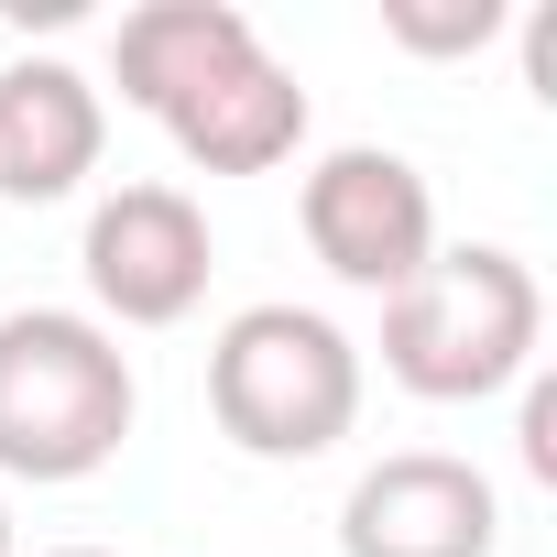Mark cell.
<instances>
[{
    "mask_svg": "<svg viewBox=\"0 0 557 557\" xmlns=\"http://www.w3.org/2000/svg\"><path fill=\"white\" fill-rule=\"evenodd\" d=\"M88 296H99V329L121 339V329H175V318H197V296H208V208L186 197V186H110L99 208H88Z\"/></svg>",
    "mask_w": 557,
    "mask_h": 557,
    "instance_id": "obj_6",
    "label": "cell"
},
{
    "mask_svg": "<svg viewBox=\"0 0 557 557\" xmlns=\"http://www.w3.org/2000/svg\"><path fill=\"white\" fill-rule=\"evenodd\" d=\"M110 77L197 175H273L307 143V88L262 55L240 0H143L110 34Z\"/></svg>",
    "mask_w": 557,
    "mask_h": 557,
    "instance_id": "obj_1",
    "label": "cell"
},
{
    "mask_svg": "<svg viewBox=\"0 0 557 557\" xmlns=\"http://www.w3.org/2000/svg\"><path fill=\"white\" fill-rule=\"evenodd\" d=\"M132 416H143L132 350L88 307L0 318V481H88L121 459Z\"/></svg>",
    "mask_w": 557,
    "mask_h": 557,
    "instance_id": "obj_3",
    "label": "cell"
},
{
    "mask_svg": "<svg viewBox=\"0 0 557 557\" xmlns=\"http://www.w3.org/2000/svg\"><path fill=\"white\" fill-rule=\"evenodd\" d=\"M208 416L251 459H329L361 426V339L318 307H240L208 339Z\"/></svg>",
    "mask_w": 557,
    "mask_h": 557,
    "instance_id": "obj_4",
    "label": "cell"
},
{
    "mask_svg": "<svg viewBox=\"0 0 557 557\" xmlns=\"http://www.w3.org/2000/svg\"><path fill=\"white\" fill-rule=\"evenodd\" d=\"M503 492L448 448H394L339 503V557H492Z\"/></svg>",
    "mask_w": 557,
    "mask_h": 557,
    "instance_id": "obj_7",
    "label": "cell"
},
{
    "mask_svg": "<svg viewBox=\"0 0 557 557\" xmlns=\"http://www.w3.org/2000/svg\"><path fill=\"white\" fill-rule=\"evenodd\" d=\"M0 557H12V503H0Z\"/></svg>",
    "mask_w": 557,
    "mask_h": 557,
    "instance_id": "obj_12",
    "label": "cell"
},
{
    "mask_svg": "<svg viewBox=\"0 0 557 557\" xmlns=\"http://www.w3.org/2000/svg\"><path fill=\"white\" fill-rule=\"evenodd\" d=\"M296 219H307V251L339 273L350 296H405L437 262V197H426V175L394 143L318 153L307 186H296Z\"/></svg>",
    "mask_w": 557,
    "mask_h": 557,
    "instance_id": "obj_5",
    "label": "cell"
},
{
    "mask_svg": "<svg viewBox=\"0 0 557 557\" xmlns=\"http://www.w3.org/2000/svg\"><path fill=\"white\" fill-rule=\"evenodd\" d=\"M45 557H121V546H45Z\"/></svg>",
    "mask_w": 557,
    "mask_h": 557,
    "instance_id": "obj_11",
    "label": "cell"
},
{
    "mask_svg": "<svg viewBox=\"0 0 557 557\" xmlns=\"http://www.w3.org/2000/svg\"><path fill=\"white\" fill-rule=\"evenodd\" d=\"M383 34L405 55H481L503 34V0H383Z\"/></svg>",
    "mask_w": 557,
    "mask_h": 557,
    "instance_id": "obj_9",
    "label": "cell"
},
{
    "mask_svg": "<svg viewBox=\"0 0 557 557\" xmlns=\"http://www.w3.org/2000/svg\"><path fill=\"white\" fill-rule=\"evenodd\" d=\"M110 143V99L66 66V55H12L0 66V197L12 208H55L99 175Z\"/></svg>",
    "mask_w": 557,
    "mask_h": 557,
    "instance_id": "obj_8",
    "label": "cell"
},
{
    "mask_svg": "<svg viewBox=\"0 0 557 557\" xmlns=\"http://www.w3.org/2000/svg\"><path fill=\"white\" fill-rule=\"evenodd\" d=\"M535 339H546V285L503 240H459L405 296H383V372L416 405H492V394H513L535 372Z\"/></svg>",
    "mask_w": 557,
    "mask_h": 557,
    "instance_id": "obj_2",
    "label": "cell"
},
{
    "mask_svg": "<svg viewBox=\"0 0 557 557\" xmlns=\"http://www.w3.org/2000/svg\"><path fill=\"white\" fill-rule=\"evenodd\" d=\"M524 470L557 481V383L546 372H524Z\"/></svg>",
    "mask_w": 557,
    "mask_h": 557,
    "instance_id": "obj_10",
    "label": "cell"
}]
</instances>
